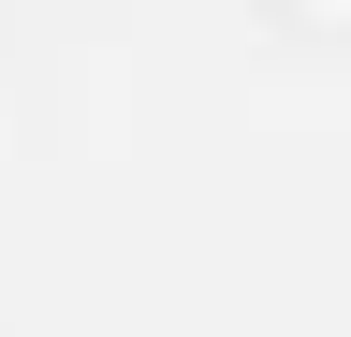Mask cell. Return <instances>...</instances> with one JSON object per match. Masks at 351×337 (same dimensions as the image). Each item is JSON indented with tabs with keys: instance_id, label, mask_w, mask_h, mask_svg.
Segmentation results:
<instances>
[{
	"instance_id": "1",
	"label": "cell",
	"mask_w": 351,
	"mask_h": 337,
	"mask_svg": "<svg viewBox=\"0 0 351 337\" xmlns=\"http://www.w3.org/2000/svg\"><path fill=\"white\" fill-rule=\"evenodd\" d=\"M293 15H307V30H337V45H351V0H293Z\"/></svg>"
}]
</instances>
